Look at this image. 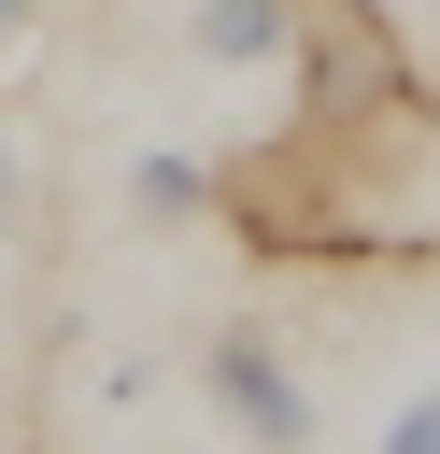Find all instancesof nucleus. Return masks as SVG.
I'll use <instances>...</instances> for the list:
<instances>
[{
	"instance_id": "1",
	"label": "nucleus",
	"mask_w": 440,
	"mask_h": 454,
	"mask_svg": "<svg viewBox=\"0 0 440 454\" xmlns=\"http://www.w3.org/2000/svg\"><path fill=\"white\" fill-rule=\"evenodd\" d=\"M199 397H213L255 454H298V440H312V397H298V369H284L255 326H213V340H199Z\"/></svg>"
},
{
	"instance_id": "2",
	"label": "nucleus",
	"mask_w": 440,
	"mask_h": 454,
	"mask_svg": "<svg viewBox=\"0 0 440 454\" xmlns=\"http://www.w3.org/2000/svg\"><path fill=\"white\" fill-rule=\"evenodd\" d=\"M199 57H227V71H255V57H298V0H199V28H185Z\"/></svg>"
},
{
	"instance_id": "3",
	"label": "nucleus",
	"mask_w": 440,
	"mask_h": 454,
	"mask_svg": "<svg viewBox=\"0 0 440 454\" xmlns=\"http://www.w3.org/2000/svg\"><path fill=\"white\" fill-rule=\"evenodd\" d=\"M128 213H142V227H185V213H213V170H199V156H142V170H128Z\"/></svg>"
},
{
	"instance_id": "4",
	"label": "nucleus",
	"mask_w": 440,
	"mask_h": 454,
	"mask_svg": "<svg viewBox=\"0 0 440 454\" xmlns=\"http://www.w3.org/2000/svg\"><path fill=\"white\" fill-rule=\"evenodd\" d=\"M383 454H440V397H412V411L383 426Z\"/></svg>"
},
{
	"instance_id": "5",
	"label": "nucleus",
	"mask_w": 440,
	"mask_h": 454,
	"mask_svg": "<svg viewBox=\"0 0 440 454\" xmlns=\"http://www.w3.org/2000/svg\"><path fill=\"white\" fill-rule=\"evenodd\" d=\"M14 213H28V184H14V128H0V227H14Z\"/></svg>"
},
{
	"instance_id": "6",
	"label": "nucleus",
	"mask_w": 440,
	"mask_h": 454,
	"mask_svg": "<svg viewBox=\"0 0 440 454\" xmlns=\"http://www.w3.org/2000/svg\"><path fill=\"white\" fill-rule=\"evenodd\" d=\"M14 28H28V0H0V43H14Z\"/></svg>"
}]
</instances>
